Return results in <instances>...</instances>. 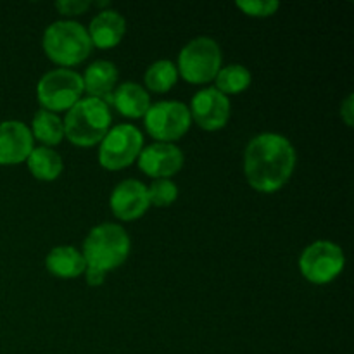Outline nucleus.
<instances>
[{
    "mask_svg": "<svg viewBox=\"0 0 354 354\" xmlns=\"http://www.w3.org/2000/svg\"><path fill=\"white\" fill-rule=\"evenodd\" d=\"M296 168V149L279 133H259L251 138L244 152L248 183L261 194L282 189Z\"/></svg>",
    "mask_w": 354,
    "mask_h": 354,
    "instance_id": "obj_1",
    "label": "nucleus"
},
{
    "mask_svg": "<svg viewBox=\"0 0 354 354\" xmlns=\"http://www.w3.org/2000/svg\"><path fill=\"white\" fill-rule=\"evenodd\" d=\"M111 111L107 102L93 97L80 99L64 118V137L78 147L100 144L111 130Z\"/></svg>",
    "mask_w": 354,
    "mask_h": 354,
    "instance_id": "obj_2",
    "label": "nucleus"
},
{
    "mask_svg": "<svg viewBox=\"0 0 354 354\" xmlns=\"http://www.w3.org/2000/svg\"><path fill=\"white\" fill-rule=\"evenodd\" d=\"M131 242L127 230L116 223H102L93 227L83 242V259L86 268L107 273L123 265L130 256Z\"/></svg>",
    "mask_w": 354,
    "mask_h": 354,
    "instance_id": "obj_3",
    "label": "nucleus"
},
{
    "mask_svg": "<svg viewBox=\"0 0 354 354\" xmlns=\"http://www.w3.org/2000/svg\"><path fill=\"white\" fill-rule=\"evenodd\" d=\"M44 52L61 68H71L85 61L92 52L88 31L76 21H55L45 30Z\"/></svg>",
    "mask_w": 354,
    "mask_h": 354,
    "instance_id": "obj_4",
    "label": "nucleus"
},
{
    "mask_svg": "<svg viewBox=\"0 0 354 354\" xmlns=\"http://www.w3.org/2000/svg\"><path fill=\"white\" fill-rule=\"evenodd\" d=\"M178 75L192 85H203L216 78L221 69V48L209 37H197L180 50Z\"/></svg>",
    "mask_w": 354,
    "mask_h": 354,
    "instance_id": "obj_5",
    "label": "nucleus"
},
{
    "mask_svg": "<svg viewBox=\"0 0 354 354\" xmlns=\"http://www.w3.org/2000/svg\"><path fill=\"white\" fill-rule=\"evenodd\" d=\"M83 93L85 90L82 75L66 68L45 73L37 85V97L41 109L55 114L71 109Z\"/></svg>",
    "mask_w": 354,
    "mask_h": 354,
    "instance_id": "obj_6",
    "label": "nucleus"
},
{
    "mask_svg": "<svg viewBox=\"0 0 354 354\" xmlns=\"http://www.w3.org/2000/svg\"><path fill=\"white\" fill-rule=\"evenodd\" d=\"M144 149V137L133 124H116L102 138L99 162L104 169L120 171L137 161Z\"/></svg>",
    "mask_w": 354,
    "mask_h": 354,
    "instance_id": "obj_7",
    "label": "nucleus"
},
{
    "mask_svg": "<svg viewBox=\"0 0 354 354\" xmlns=\"http://www.w3.org/2000/svg\"><path fill=\"white\" fill-rule=\"evenodd\" d=\"M346 265L341 245L330 241H317L308 245L299 258V270L308 282L325 286L337 279Z\"/></svg>",
    "mask_w": 354,
    "mask_h": 354,
    "instance_id": "obj_8",
    "label": "nucleus"
},
{
    "mask_svg": "<svg viewBox=\"0 0 354 354\" xmlns=\"http://www.w3.org/2000/svg\"><path fill=\"white\" fill-rule=\"evenodd\" d=\"M147 133L162 144H173L180 140L190 130L192 118L189 107L178 100H162L151 104L144 116Z\"/></svg>",
    "mask_w": 354,
    "mask_h": 354,
    "instance_id": "obj_9",
    "label": "nucleus"
},
{
    "mask_svg": "<svg viewBox=\"0 0 354 354\" xmlns=\"http://www.w3.org/2000/svg\"><path fill=\"white\" fill-rule=\"evenodd\" d=\"M190 118L206 131H216L227 127L230 120V99L214 86L203 88L194 95L190 104Z\"/></svg>",
    "mask_w": 354,
    "mask_h": 354,
    "instance_id": "obj_10",
    "label": "nucleus"
},
{
    "mask_svg": "<svg viewBox=\"0 0 354 354\" xmlns=\"http://www.w3.org/2000/svg\"><path fill=\"white\" fill-rule=\"evenodd\" d=\"M137 161L142 173L151 178L161 180L176 175L182 169L185 158H183L182 149L176 147L175 144L156 142L142 149Z\"/></svg>",
    "mask_w": 354,
    "mask_h": 354,
    "instance_id": "obj_11",
    "label": "nucleus"
},
{
    "mask_svg": "<svg viewBox=\"0 0 354 354\" xmlns=\"http://www.w3.org/2000/svg\"><path fill=\"white\" fill-rule=\"evenodd\" d=\"M111 211L121 221H135L147 213L149 196L147 185L138 180H124L114 187L109 199Z\"/></svg>",
    "mask_w": 354,
    "mask_h": 354,
    "instance_id": "obj_12",
    "label": "nucleus"
},
{
    "mask_svg": "<svg viewBox=\"0 0 354 354\" xmlns=\"http://www.w3.org/2000/svg\"><path fill=\"white\" fill-rule=\"evenodd\" d=\"M33 135L30 128L16 120L0 123V165H19L33 151Z\"/></svg>",
    "mask_w": 354,
    "mask_h": 354,
    "instance_id": "obj_13",
    "label": "nucleus"
},
{
    "mask_svg": "<svg viewBox=\"0 0 354 354\" xmlns=\"http://www.w3.org/2000/svg\"><path fill=\"white\" fill-rule=\"evenodd\" d=\"M88 37L93 47L97 48H114L121 44L127 33V21L116 10H102L97 14L88 26Z\"/></svg>",
    "mask_w": 354,
    "mask_h": 354,
    "instance_id": "obj_14",
    "label": "nucleus"
},
{
    "mask_svg": "<svg viewBox=\"0 0 354 354\" xmlns=\"http://www.w3.org/2000/svg\"><path fill=\"white\" fill-rule=\"evenodd\" d=\"M83 78V90L88 97L109 100L118 83V68L111 61H95L86 68Z\"/></svg>",
    "mask_w": 354,
    "mask_h": 354,
    "instance_id": "obj_15",
    "label": "nucleus"
},
{
    "mask_svg": "<svg viewBox=\"0 0 354 354\" xmlns=\"http://www.w3.org/2000/svg\"><path fill=\"white\" fill-rule=\"evenodd\" d=\"M109 100L120 111V114L133 118V120L144 118L151 107V97H149L147 90L133 82H124L116 86Z\"/></svg>",
    "mask_w": 354,
    "mask_h": 354,
    "instance_id": "obj_16",
    "label": "nucleus"
},
{
    "mask_svg": "<svg viewBox=\"0 0 354 354\" xmlns=\"http://www.w3.org/2000/svg\"><path fill=\"white\" fill-rule=\"evenodd\" d=\"M45 268L57 279L71 280L85 273L86 263L82 252L73 245H57L45 258Z\"/></svg>",
    "mask_w": 354,
    "mask_h": 354,
    "instance_id": "obj_17",
    "label": "nucleus"
},
{
    "mask_svg": "<svg viewBox=\"0 0 354 354\" xmlns=\"http://www.w3.org/2000/svg\"><path fill=\"white\" fill-rule=\"evenodd\" d=\"M28 169L40 182H54L64 169L62 158L50 147H33L26 159Z\"/></svg>",
    "mask_w": 354,
    "mask_h": 354,
    "instance_id": "obj_18",
    "label": "nucleus"
},
{
    "mask_svg": "<svg viewBox=\"0 0 354 354\" xmlns=\"http://www.w3.org/2000/svg\"><path fill=\"white\" fill-rule=\"evenodd\" d=\"M30 131L33 135V140L37 138L44 144V147L52 149L54 145L61 144L64 138V123L55 113L40 109L35 113Z\"/></svg>",
    "mask_w": 354,
    "mask_h": 354,
    "instance_id": "obj_19",
    "label": "nucleus"
},
{
    "mask_svg": "<svg viewBox=\"0 0 354 354\" xmlns=\"http://www.w3.org/2000/svg\"><path fill=\"white\" fill-rule=\"evenodd\" d=\"M178 80V69H176L175 62L168 61V59H161L156 61L147 68L144 75V83L151 92L154 93H166L176 85Z\"/></svg>",
    "mask_w": 354,
    "mask_h": 354,
    "instance_id": "obj_20",
    "label": "nucleus"
},
{
    "mask_svg": "<svg viewBox=\"0 0 354 354\" xmlns=\"http://www.w3.org/2000/svg\"><path fill=\"white\" fill-rule=\"evenodd\" d=\"M214 80H216V86L214 88L220 90L223 95L228 97L248 90L252 82V76L245 66L230 64L221 68Z\"/></svg>",
    "mask_w": 354,
    "mask_h": 354,
    "instance_id": "obj_21",
    "label": "nucleus"
},
{
    "mask_svg": "<svg viewBox=\"0 0 354 354\" xmlns=\"http://www.w3.org/2000/svg\"><path fill=\"white\" fill-rule=\"evenodd\" d=\"M147 196L149 203H151L152 206L168 207L171 206L176 201V197H178V187H176L175 182H171L169 178L154 180V182L147 187Z\"/></svg>",
    "mask_w": 354,
    "mask_h": 354,
    "instance_id": "obj_22",
    "label": "nucleus"
},
{
    "mask_svg": "<svg viewBox=\"0 0 354 354\" xmlns=\"http://www.w3.org/2000/svg\"><path fill=\"white\" fill-rule=\"evenodd\" d=\"M235 6L249 17H270L280 9V2L277 0H239Z\"/></svg>",
    "mask_w": 354,
    "mask_h": 354,
    "instance_id": "obj_23",
    "label": "nucleus"
},
{
    "mask_svg": "<svg viewBox=\"0 0 354 354\" xmlns=\"http://www.w3.org/2000/svg\"><path fill=\"white\" fill-rule=\"evenodd\" d=\"M92 6L93 3L88 2V0H59V2H55L57 12L69 17L82 16V14H85Z\"/></svg>",
    "mask_w": 354,
    "mask_h": 354,
    "instance_id": "obj_24",
    "label": "nucleus"
},
{
    "mask_svg": "<svg viewBox=\"0 0 354 354\" xmlns=\"http://www.w3.org/2000/svg\"><path fill=\"white\" fill-rule=\"evenodd\" d=\"M341 118L348 127H353V121H354V99H353V93H349L346 97L344 102L341 104Z\"/></svg>",
    "mask_w": 354,
    "mask_h": 354,
    "instance_id": "obj_25",
    "label": "nucleus"
},
{
    "mask_svg": "<svg viewBox=\"0 0 354 354\" xmlns=\"http://www.w3.org/2000/svg\"><path fill=\"white\" fill-rule=\"evenodd\" d=\"M83 275H85L86 283H88L90 287L102 286L104 280H106V273L100 272V270H95V268H86Z\"/></svg>",
    "mask_w": 354,
    "mask_h": 354,
    "instance_id": "obj_26",
    "label": "nucleus"
}]
</instances>
